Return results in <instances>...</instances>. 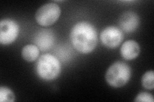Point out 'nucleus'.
Listing matches in <instances>:
<instances>
[{
	"instance_id": "13",
	"label": "nucleus",
	"mask_w": 154,
	"mask_h": 102,
	"mask_svg": "<svg viewBox=\"0 0 154 102\" xmlns=\"http://www.w3.org/2000/svg\"><path fill=\"white\" fill-rule=\"evenodd\" d=\"M153 96L152 95L146 92H141L139 93L136 97L134 101H146V102H153Z\"/></svg>"
},
{
	"instance_id": "8",
	"label": "nucleus",
	"mask_w": 154,
	"mask_h": 102,
	"mask_svg": "<svg viewBox=\"0 0 154 102\" xmlns=\"http://www.w3.org/2000/svg\"><path fill=\"white\" fill-rule=\"evenodd\" d=\"M120 53L125 60L128 61L134 60L140 53V46L135 40H127L121 47Z\"/></svg>"
},
{
	"instance_id": "1",
	"label": "nucleus",
	"mask_w": 154,
	"mask_h": 102,
	"mask_svg": "<svg viewBox=\"0 0 154 102\" xmlns=\"http://www.w3.org/2000/svg\"><path fill=\"white\" fill-rule=\"evenodd\" d=\"M70 40L75 49L82 54L93 52L98 43V33L94 26L88 22H79L72 28Z\"/></svg>"
},
{
	"instance_id": "9",
	"label": "nucleus",
	"mask_w": 154,
	"mask_h": 102,
	"mask_svg": "<svg viewBox=\"0 0 154 102\" xmlns=\"http://www.w3.org/2000/svg\"><path fill=\"white\" fill-rule=\"evenodd\" d=\"M35 44L39 50L45 51L49 50L54 43V36L49 30H43L38 33L35 38Z\"/></svg>"
},
{
	"instance_id": "6",
	"label": "nucleus",
	"mask_w": 154,
	"mask_h": 102,
	"mask_svg": "<svg viewBox=\"0 0 154 102\" xmlns=\"http://www.w3.org/2000/svg\"><path fill=\"white\" fill-rule=\"evenodd\" d=\"M100 39L106 47L115 48L120 45L123 39V32L118 27L108 26L101 33Z\"/></svg>"
},
{
	"instance_id": "2",
	"label": "nucleus",
	"mask_w": 154,
	"mask_h": 102,
	"mask_svg": "<svg viewBox=\"0 0 154 102\" xmlns=\"http://www.w3.org/2000/svg\"><path fill=\"white\" fill-rule=\"evenodd\" d=\"M60 70L61 66L59 60L50 54L42 55L37 61V74L45 80L56 79L59 76Z\"/></svg>"
},
{
	"instance_id": "10",
	"label": "nucleus",
	"mask_w": 154,
	"mask_h": 102,
	"mask_svg": "<svg viewBox=\"0 0 154 102\" xmlns=\"http://www.w3.org/2000/svg\"><path fill=\"white\" fill-rule=\"evenodd\" d=\"M40 50L35 45L28 44L25 45L22 49V57L28 62L35 61L39 56Z\"/></svg>"
},
{
	"instance_id": "7",
	"label": "nucleus",
	"mask_w": 154,
	"mask_h": 102,
	"mask_svg": "<svg viewBox=\"0 0 154 102\" xmlns=\"http://www.w3.org/2000/svg\"><path fill=\"white\" fill-rule=\"evenodd\" d=\"M139 17L133 12H127L120 17L119 24L120 30L125 33H132L137 30L139 25Z\"/></svg>"
},
{
	"instance_id": "11",
	"label": "nucleus",
	"mask_w": 154,
	"mask_h": 102,
	"mask_svg": "<svg viewBox=\"0 0 154 102\" xmlns=\"http://www.w3.org/2000/svg\"><path fill=\"white\" fill-rule=\"evenodd\" d=\"M154 73L153 71L149 70L144 74L141 79L142 86L144 88L152 90L154 88Z\"/></svg>"
},
{
	"instance_id": "3",
	"label": "nucleus",
	"mask_w": 154,
	"mask_h": 102,
	"mask_svg": "<svg viewBox=\"0 0 154 102\" xmlns=\"http://www.w3.org/2000/svg\"><path fill=\"white\" fill-rule=\"evenodd\" d=\"M132 71L130 66L124 62H115L107 70L105 80L115 88L122 87L128 83L131 77Z\"/></svg>"
},
{
	"instance_id": "5",
	"label": "nucleus",
	"mask_w": 154,
	"mask_h": 102,
	"mask_svg": "<svg viewBox=\"0 0 154 102\" xmlns=\"http://www.w3.org/2000/svg\"><path fill=\"white\" fill-rule=\"evenodd\" d=\"M18 24L11 19H2L0 22V43L2 45L11 44L19 35Z\"/></svg>"
},
{
	"instance_id": "4",
	"label": "nucleus",
	"mask_w": 154,
	"mask_h": 102,
	"mask_svg": "<svg viewBox=\"0 0 154 102\" xmlns=\"http://www.w3.org/2000/svg\"><path fill=\"white\" fill-rule=\"evenodd\" d=\"M60 8L55 3L43 4L35 13V20L39 25L47 27L57 21L60 16Z\"/></svg>"
},
{
	"instance_id": "12",
	"label": "nucleus",
	"mask_w": 154,
	"mask_h": 102,
	"mask_svg": "<svg viewBox=\"0 0 154 102\" xmlns=\"http://www.w3.org/2000/svg\"><path fill=\"white\" fill-rule=\"evenodd\" d=\"M15 95L13 91L7 87L2 86L0 88V101L12 102L15 100Z\"/></svg>"
}]
</instances>
